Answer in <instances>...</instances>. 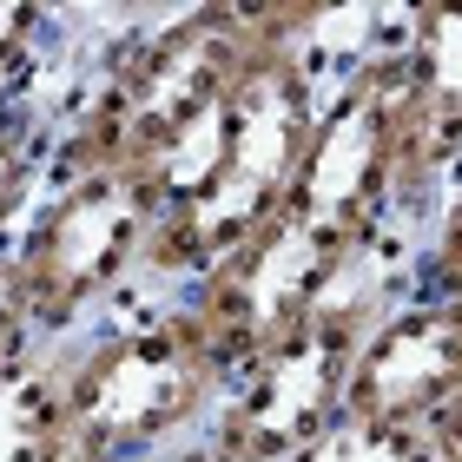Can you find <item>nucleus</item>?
I'll list each match as a JSON object with an SVG mask.
<instances>
[{
  "instance_id": "nucleus-6",
  "label": "nucleus",
  "mask_w": 462,
  "mask_h": 462,
  "mask_svg": "<svg viewBox=\"0 0 462 462\" xmlns=\"http://www.w3.org/2000/svg\"><path fill=\"white\" fill-rule=\"evenodd\" d=\"M145 238L152 218L119 172L53 179L14 231V271L33 310V337H67L106 298H119L145 264Z\"/></svg>"
},
{
  "instance_id": "nucleus-11",
  "label": "nucleus",
  "mask_w": 462,
  "mask_h": 462,
  "mask_svg": "<svg viewBox=\"0 0 462 462\" xmlns=\"http://www.w3.org/2000/svg\"><path fill=\"white\" fill-rule=\"evenodd\" d=\"M53 14L47 7H20V0H0V113L27 106V87L40 73V53H47Z\"/></svg>"
},
{
  "instance_id": "nucleus-2",
  "label": "nucleus",
  "mask_w": 462,
  "mask_h": 462,
  "mask_svg": "<svg viewBox=\"0 0 462 462\" xmlns=\"http://www.w3.org/2000/svg\"><path fill=\"white\" fill-rule=\"evenodd\" d=\"M264 40L271 7H179L133 20L125 40H106L73 119L53 133L47 185L87 172L139 179L231 93Z\"/></svg>"
},
{
  "instance_id": "nucleus-7",
  "label": "nucleus",
  "mask_w": 462,
  "mask_h": 462,
  "mask_svg": "<svg viewBox=\"0 0 462 462\" xmlns=\"http://www.w3.org/2000/svg\"><path fill=\"white\" fill-rule=\"evenodd\" d=\"M356 258H344L337 245L310 238V231L278 212L251 245H238L218 271L185 291V324L199 330V344L212 350V364L225 370V383L238 370H251L271 344H284L318 304H330L350 284Z\"/></svg>"
},
{
  "instance_id": "nucleus-8",
  "label": "nucleus",
  "mask_w": 462,
  "mask_h": 462,
  "mask_svg": "<svg viewBox=\"0 0 462 462\" xmlns=\"http://www.w3.org/2000/svg\"><path fill=\"white\" fill-rule=\"evenodd\" d=\"M462 390V298L416 291V298L376 304L356 344L344 423L350 430H423Z\"/></svg>"
},
{
  "instance_id": "nucleus-10",
  "label": "nucleus",
  "mask_w": 462,
  "mask_h": 462,
  "mask_svg": "<svg viewBox=\"0 0 462 462\" xmlns=\"http://www.w3.org/2000/svg\"><path fill=\"white\" fill-rule=\"evenodd\" d=\"M47 152H53V125L40 119L33 99L14 106V113H0V251L27 225L33 199L47 192Z\"/></svg>"
},
{
  "instance_id": "nucleus-13",
  "label": "nucleus",
  "mask_w": 462,
  "mask_h": 462,
  "mask_svg": "<svg viewBox=\"0 0 462 462\" xmlns=\"http://www.w3.org/2000/svg\"><path fill=\"white\" fill-rule=\"evenodd\" d=\"M33 310H27V291H20V271H14V245L0 251V390L27 370V350H33Z\"/></svg>"
},
{
  "instance_id": "nucleus-15",
  "label": "nucleus",
  "mask_w": 462,
  "mask_h": 462,
  "mask_svg": "<svg viewBox=\"0 0 462 462\" xmlns=\"http://www.w3.org/2000/svg\"><path fill=\"white\" fill-rule=\"evenodd\" d=\"M423 456L430 462H462V390L423 423Z\"/></svg>"
},
{
  "instance_id": "nucleus-4",
  "label": "nucleus",
  "mask_w": 462,
  "mask_h": 462,
  "mask_svg": "<svg viewBox=\"0 0 462 462\" xmlns=\"http://www.w3.org/2000/svg\"><path fill=\"white\" fill-rule=\"evenodd\" d=\"M370 318L376 298L344 284L284 344H271L251 370H238L199 423V462H298L330 430H344V390Z\"/></svg>"
},
{
  "instance_id": "nucleus-5",
  "label": "nucleus",
  "mask_w": 462,
  "mask_h": 462,
  "mask_svg": "<svg viewBox=\"0 0 462 462\" xmlns=\"http://www.w3.org/2000/svg\"><path fill=\"white\" fill-rule=\"evenodd\" d=\"M396 93H403L396 40H370L318 99V125L284 199V212L310 238L337 245L356 264L396 218Z\"/></svg>"
},
{
  "instance_id": "nucleus-3",
  "label": "nucleus",
  "mask_w": 462,
  "mask_h": 462,
  "mask_svg": "<svg viewBox=\"0 0 462 462\" xmlns=\"http://www.w3.org/2000/svg\"><path fill=\"white\" fill-rule=\"evenodd\" d=\"M225 396L179 304L113 324L33 376V462H159Z\"/></svg>"
},
{
  "instance_id": "nucleus-9",
  "label": "nucleus",
  "mask_w": 462,
  "mask_h": 462,
  "mask_svg": "<svg viewBox=\"0 0 462 462\" xmlns=\"http://www.w3.org/2000/svg\"><path fill=\"white\" fill-rule=\"evenodd\" d=\"M396 67V212H430L462 165V7H410Z\"/></svg>"
},
{
  "instance_id": "nucleus-1",
  "label": "nucleus",
  "mask_w": 462,
  "mask_h": 462,
  "mask_svg": "<svg viewBox=\"0 0 462 462\" xmlns=\"http://www.w3.org/2000/svg\"><path fill=\"white\" fill-rule=\"evenodd\" d=\"M318 7H271V40L245 60V73L231 79L218 99V159L205 185L185 205H172L152 238H145L139 278L185 284L192 291L205 271H218L238 245L284 212L291 179L304 165L310 125H318V67H310L304 33L318 27Z\"/></svg>"
},
{
  "instance_id": "nucleus-12",
  "label": "nucleus",
  "mask_w": 462,
  "mask_h": 462,
  "mask_svg": "<svg viewBox=\"0 0 462 462\" xmlns=\"http://www.w3.org/2000/svg\"><path fill=\"white\" fill-rule=\"evenodd\" d=\"M298 462H430V456H423V430H350L344 423Z\"/></svg>"
},
{
  "instance_id": "nucleus-14",
  "label": "nucleus",
  "mask_w": 462,
  "mask_h": 462,
  "mask_svg": "<svg viewBox=\"0 0 462 462\" xmlns=\"http://www.w3.org/2000/svg\"><path fill=\"white\" fill-rule=\"evenodd\" d=\"M423 291H449V298H462V185L443 199V212H436L430 258H423Z\"/></svg>"
}]
</instances>
